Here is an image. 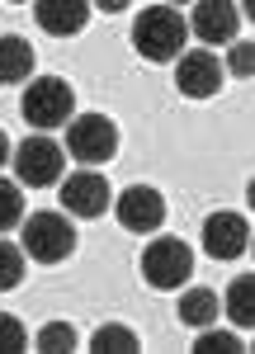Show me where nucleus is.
I'll use <instances>...</instances> for the list:
<instances>
[{"mask_svg": "<svg viewBox=\"0 0 255 354\" xmlns=\"http://www.w3.org/2000/svg\"><path fill=\"white\" fill-rule=\"evenodd\" d=\"M185 38H189V24L175 5H147L133 19V48L147 62H175L185 53Z\"/></svg>", "mask_w": 255, "mask_h": 354, "instance_id": "nucleus-1", "label": "nucleus"}, {"mask_svg": "<svg viewBox=\"0 0 255 354\" xmlns=\"http://www.w3.org/2000/svg\"><path fill=\"white\" fill-rule=\"evenodd\" d=\"M19 109H24V118L38 133H48V128H62V123L76 118V90L62 81V76H38V81L24 90Z\"/></svg>", "mask_w": 255, "mask_h": 354, "instance_id": "nucleus-2", "label": "nucleus"}, {"mask_svg": "<svg viewBox=\"0 0 255 354\" xmlns=\"http://www.w3.org/2000/svg\"><path fill=\"white\" fill-rule=\"evenodd\" d=\"M66 151L81 165H104L118 156V128L104 113H81L66 123Z\"/></svg>", "mask_w": 255, "mask_h": 354, "instance_id": "nucleus-3", "label": "nucleus"}, {"mask_svg": "<svg viewBox=\"0 0 255 354\" xmlns=\"http://www.w3.org/2000/svg\"><path fill=\"white\" fill-rule=\"evenodd\" d=\"M194 274V255L180 236H156L142 250V279L151 288H185Z\"/></svg>", "mask_w": 255, "mask_h": 354, "instance_id": "nucleus-4", "label": "nucleus"}, {"mask_svg": "<svg viewBox=\"0 0 255 354\" xmlns=\"http://www.w3.org/2000/svg\"><path fill=\"white\" fill-rule=\"evenodd\" d=\"M76 250V227L62 213H33L24 218V255H33L38 265H57Z\"/></svg>", "mask_w": 255, "mask_h": 354, "instance_id": "nucleus-5", "label": "nucleus"}, {"mask_svg": "<svg viewBox=\"0 0 255 354\" xmlns=\"http://www.w3.org/2000/svg\"><path fill=\"white\" fill-rule=\"evenodd\" d=\"M62 165H66V151L43 133H33L28 142H19V151H15V175H19V185H28V189L57 185V180H62Z\"/></svg>", "mask_w": 255, "mask_h": 354, "instance_id": "nucleus-6", "label": "nucleus"}, {"mask_svg": "<svg viewBox=\"0 0 255 354\" xmlns=\"http://www.w3.org/2000/svg\"><path fill=\"white\" fill-rule=\"evenodd\" d=\"M113 213L123 222V232H138V236H151L161 222H166V198L151 189V185H133V189L118 194Z\"/></svg>", "mask_w": 255, "mask_h": 354, "instance_id": "nucleus-7", "label": "nucleus"}, {"mask_svg": "<svg viewBox=\"0 0 255 354\" xmlns=\"http://www.w3.org/2000/svg\"><path fill=\"white\" fill-rule=\"evenodd\" d=\"M113 203V189L104 175L95 170H76L71 180H62V208L76 213V218H104Z\"/></svg>", "mask_w": 255, "mask_h": 354, "instance_id": "nucleus-8", "label": "nucleus"}, {"mask_svg": "<svg viewBox=\"0 0 255 354\" xmlns=\"http://www.w3.org/2000/svg\"><path fill=\"white\" fill-rule=\"evenodd\" d=\"M175 85H180V95H189V100H208V95L223 90V62L208 53V48L180 53L175 57Z\"/></svg>", "mask_w": 255, "mask_h": 354, "instance_id": "nucleus-9", "label": "nucleus"}, {"mask_svg": "<svg viewBox=\"0 0 255 354\" xmlns=\"http://www.w3.org/2000/svg\"><path fill=\"white\" fill-rule=\"evenodd\" d=\"M251 245V222L241 213H213L203 218V250L213 260H241Z\"/></svg>", "mask_w": 255, "mask_h": 354, "instance_id": "nucleus-10", "label": "nucleus"}, {"mask_svg": "<svg viewBox=\"0 0 255 354\" xmlns=\"http://www.w3.org/2000/svg\"><path fill=\"white\" fill-rule=\"evenodd\" d=\"M189 28L213 48V43H232L241 33V10L227 5V0H198L194 15H189Z\"/></svg>", "mask_w": 255, "mask_h": 354, "instance_id": "nucleus-11", "label": "nucleus"}, {"mask_svg": "<svg viewBox=\"0 0 255 354\" xmlns=\"http://www.w3.org/2000/svg\"><path fill=\"white\" fill-rule=\"evenodd\" d=\"M33 19H38V28H48L53 38H71V33L85 28L90 5H81V0H38L33 5Z\"/></svg>", "mask_w": 255, "mask_h": 354, "instance_id": "nucleus-12", "label": "nucleus"}, {"mask_svg": "<svg viewBox=\"0 0 255 354\" xmlns=\"http://www.w3.org/2000/svg\"><path fill=\"white\" fill-rule=\"evenodd\" d=\"M28 71H33V48H28V38L0 33V85L28 81Z\"/></svg>", "mask_w": 255, "mask_h": 354, "instance_id": "nucleus-13", "label": "nucleus"}, {"mask_svg": "<svg viewBox=\"0 0 255 354\" xmlns=\"http://www.w3.org/2000/svg\"><path fill=\"white\" fill-rule=\"evenodd\" d=\"M218 312H223V298L213 293V288H189L185 298H180V322L185 326H213L218 322Z\"/></svg>", "mask_w": 255, "mask_h": 354, "instance_id": "nucleus-14", "label": "nucleus"}, {"mask_svg": "<svg viewBox=\"0 0 255 354\" xmlns=\"http://www.w3.org/2000/svg\"><path fill=\"white\" fill-rule=\"evenodd\" d=\"M227 317H232L236 326H251L255 322V279L251 274H241V279L227 288Z\"/></svg>", "mask_w": 255, "mask_h": 354, "instance_id": "nucleus-15", "label": "nucleus"}, {"mask_svg": "<svg viewBox=\"0 0 255 354\" xmlns=\"http://www.w3.org/2000/svg\"><path fill=\"white\" fill-rule=\"evenodd\" d=\"M90 350H95V354H138L142 340H138L128 326H104V330H95Z\"/></svg>", "mask_w": 255, "mask_h": 354, "instance_id": "nucleus-16", "label": "nucleus"}, {"mask_svg": "<svg viewBox=\"0 0 255 354\" xmlns=\"http://www.w3.org/2000/svg\"><path fill=\"white\" fill-rule=\"evenodd\" d=\"M28 213H24V194L19 185H10V180H0V232H10V227H19Z\"/></svg>", "mask_w": 255, "mask_h": 354, "instance_id": "nucleus-17", "label": "nucleus"}, {"mask_svg": "<svg viewBox=\"0 0 255 354\" xmlns=\"http://www.w3.org/2000/svg\"><path fill=\"white\" fill-rule=\"evenodd\" d=\"M76 350V330L66 322H53V326L38 330V354H71Z\"/></svg>", "mask_w": 255, "mask_h": 354, "instance_id": "nucleus-18", "label": "nucleus"}, {"mask_svg": "<svg viewBox=\"0 0 255 354\" xmlns=\"http://www.w3.org/2000/svg\"><path fill=\"white\" fill-rule=\"evenodd\" d=\"M19 279H24V250L10 245V241H0V293L15 288Z\"/></svg>", "mask_w": 255, "mask_h": 354, "instance_id": "nucleus-19", "label": "nucleus"}, {"mask_svg": "<svg viewBox=\"0 0 255 354\" xmlns=\"http://www.w3.org/2000/svg\"><path fill=\"white\" fill-rule=\"evenodd\" d=\"M28 350V335H24V322L0 312V354H24Z\"/></svg>", "mask_w": 255, "mask_h": 354, "instance_id": "nucleus-20", "label": "nucleus"}, {"mask_svg": "<svg viewBox=\"0 0 255 354\" xmlns=\"http://www.w3.org/2000/svg\"><path fill=\"white\" fill-rule=\"evenodd\" d=\"M194 354H241V335H227V330H208L194 340Z\"/></svg>", "mask_w": 255, "mask_h": 354, "instance_id": "nucleus-21", "label": "nucleus"}, {"mask_svg": "<svg viewBox=\"0 0 255 354\" xmlns=\"http://www.w3.org/2000/svg\"><path fill=\"white\" fill-rule=\"evenodd\" d=\"M255 53H251V43H236V48H232V76H241V81H246V76H251L255 66Z\"/></svg>", "mask_w": 255, "mask_h": 354, "instance_id": "nucleus-22", "label": "nucleus"}, {"mask_svg": "<svg viewBox=\"0 0 255 354\" xmlns=\"http://www.w3.org/2000/svg\"><path fill=\"white\" fill-rule=\"evenodd\" d=\"M5 161H10V137L0 133V165H5Z\"/></svg>", "mask_w": 255, "mask_h": 354, "instance_id": "nucleus-23", "label": "nucleus"}]
</instances>
